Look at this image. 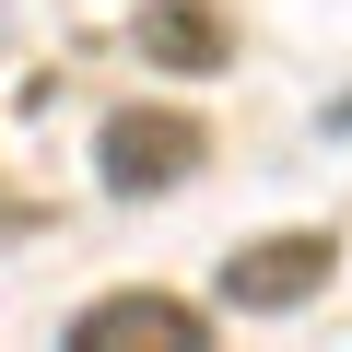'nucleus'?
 Segmentation results:
<instances>
[{
    "mask_svg": "<svg viewBox=\"0 0 352 352\" xmlns=\"http://www.w3.org/2000/svg\"><path fill=\"white\" fill-rule=\"evenodd\" d=\"M329 270H340V235H258V247L223 258V305L235 317H294V305L329 294Z\"/></svg>",
    "mask_w": 352,
    "mask_h": 352,
    "instance_id": "obj_2",
    "label": "nucleus"
},
{
    "mask_svg": "<svg viewBox=\"0 0 352 352\" xmlns=\"http://www.w3.org/2000/svg\"><path fill=\"white\" fill-rule=\"evenodd\" d=\"M200 340V305L176 294H94L71 317V352H188Z\"/></svg>",
    "mask_w": 352,
    "mask_h": 352,
    "instance_id": "obj_3",
    "label": "nucleus"
},
{
    "mask_svg": "<svg viewBox=\"0 0 352 352\" xmlns=\"http://www.w3.org/2000/svg\"><path fill=\"white\" fill-rule=\"evenodd\" d=\"M212 153V129L200 118H176V106H118L106 129H94V176L118 200H153V188H176V176H188Z\"/></svg>",
    "mask_w": 352,
    "mask_h": 352,
    "instance_id": "obj_1",
    "label": "nucleus"
},
{
    "mask_svg": "<svg viewBox=\"0 0 352 352\" xmlns=\"http://www.w3.org/2000/svg\"><path fill=\"white\" fill-rule=\"evenodd\" d=\"M141 59L153 71H235V24L212 12V0H141Z\"/></svg>",
    "mask_w": 352,
    "mask_h": 352,
    "instance_id": "obj_4",
    "label": "nucleus"
},
{
    "mask_svg": "<svg viewBox=\"0 0 352 352\" xmlns=\"http://www.w3.org/2000/svg\"><path fill=\"white\" fill-rule=\"evenodd\" d=\"M329 141H352V94H329Z\"/></svg>",
    "mask_w": 352,
    "mask_h": 352,
    "instance_id": "obj_5",
    "label": "nucleus"
}]
</instances>
